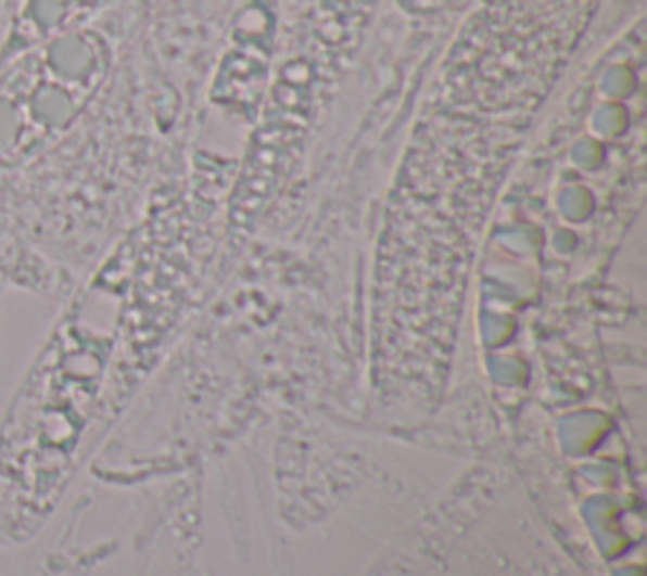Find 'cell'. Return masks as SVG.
<instances>
[{"label": "cell", "instance_id": "obj_1", "mask_svg": "<svg viewBox=\"0 0 647 576\" xmlns=\"http://www.w3.org/2000/svg\"><path fill=\"white\" fill-rule=\"evenodd\" d=\"M46 64L56 76V81H76L89 74L91 49L81 38H56L46 53Z\"/></svg>", "mask_w": 647, "mask_h": 576}, {"label": "cell", "instance_id": "obj_2", "mask_svg": "<svg viewBox=\"0 0 647 576\" xmlns=\"http://www.w3.org/2000/svg\"><path fill=\"white\" fill-rule=\"evenodd\" d=\"M28 112L30 119L38 121V125L59 127L72 117V94L59 84H46V87L34 91Z\"/></svg>", "mask_w": 647, "mask_h": 576}, {"label": "cell", "instance_id": "obj_3", "mask_svg": "<svg viewBox=\"0 0 647 576\" xmlns=\"http://www.w3.org/2000/svg\"><path fill=\"white\" fill-rule=\"evenodd\" d=\"M23 119L18 106L11 99L0 94V157L8 155L15 148V142L21 140Z\"/></svg>", "mask_w": 647, "mask_h": 576}]
</instances>
